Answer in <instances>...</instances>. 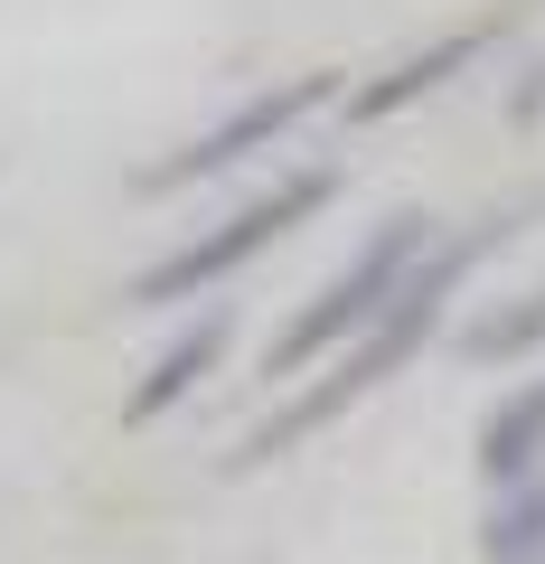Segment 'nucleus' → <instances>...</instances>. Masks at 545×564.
<instances>
[{"label": "nucleus", "instance_id": "nucleus-1", "mask_svg": "<svg viewBox=\"0 0 545 564\" xmlns=\"http://www.w3.org/2000/svg\"><path fill=\"white\" fill-rule=\"evenodd\" d=\"M508 236H517V217H480V226H470V236L433 245V254L414 263V282H404V292H395V311H385V321L367 329V339L348 348V358L329 367L320 386H302V395H292L283 414H263L254 433H244L236 470H254V462H283V452H292V443H310L320 423H339V414H348V404H358V395H377V386H385V377H395L404 358H414V348L433 339V321H443V302H451V292H461V282H470V263H480V254H499Z\"/></svg>", "mask_w": 545, "mask_h": 564}, {"label": "nucleus", "instance_id": "nucleus-2", "mask_svg": "<svg viewBox=\"0 0 545 564\" xmlns=\"http://www.w3.org/2000/svg\"><path fill=\"white\" fill-rule=\"evenodd\" d=\"M424 254H433V217H385L377 236L348 254V273L329 282V292L283 329V339H273L263 377H302V367H310V358H329L339 339H367V329L395 311V292L414 282V263H424Z\"/></svg>", "mask_w": 545, "mask_h": 564}, {"label": "nucleus", "instance_id": "nucleus-3", "mask_svg": "<svg viewBox=\"0 0 545 564\" xmlns=\"http://www.w3.org/2000/svg\"><path fill=\"white\" fill-rule=\"evenodd\" d=\"M329 188H339L329 170H292L283 188H263L254 207H236L226 226H207L198 245H179V254H161V263H151L142 282H132V302H188V292H207V282H226L236 263H254L263 245L283 236V226H302L310 207L329 198Z\"/></svg>", "mask_w": 545, "mask_h": 564}, {"label": "nucleus", "instance_id": "nucleus-4", "mask_svg": "<svg viewBox=\"0 0 545 564\" xmlns=\"http://www.w3.org/2000/svg\"><path fill=\"white\" fill-rule=\"evenodd\" d=\"M339 95V76H292V85H273V95H254V104H236L226 122H207L198 141H179L161 170H151V188H179V180H217V170H236L244 151H263V141H283L302 113H320V104Z\"/></svg>", "mask_w": 545, "mask_h": 564}, {"label": "nucleus", "instance_id": "nucleus-5", "mask_svg": "<svg viewBox=\"0 0 545 564\" xmlns=\"http://www.w3.org/2000/svg\"><path fill=\"white\" fill-rule=\"evenodd\" d=\"M536 462H545V377H526L517 395L480 423V470L499 489H526V480H536Z\"/></svg>", "mask_w": 545, "mask_h": 564}, {"label": "nucleus", "instance_id": "nucleus-6", "mask_svg": "<svg viewBox=\"0 0 545 564\" xmlns=\"http://www.w3.org/2000/svg\"><path fill=\"white\" fill-rule=\"evenodd\" d=\"M489 39H499V29L480 20V29H451L443 47H414V57H404L395 76H377V85H367L358 104H348V113H358V122H377V113H404V104H414V95H433V85H451V76H461V66L480 57Z\"/></svg>", "mask_w": 545, "mask_h": 564}, {"label": "nucleus", "instance_id": "nucleus-7", "mask_svg": "<svg viewBox=\"0 0 545 564\" xmlns=\"http://www.w3.org/2000/svg\"><path fill=\"white\" fill-rule=\"evenodd\" d=\"M217 348H226V311H207L198 329H179V339L161 348V367H151V377L132 386V404H122V414H132V423H151V414H170V404H179L188 386H198L207 367H217Z\"/></svg>", "mask_w": 545, "mask_h": 564}, {"label": "nucleus", "instance_id": "nucleus-8", "mask_svg": "<svg viewBox=\"0 0 545 564\" xmlns=\"http://www.w3.org/2000/svg\"><path fill=\"white\" fill-rule=\"evenodd\" d=\"M489 564H545V480L508 489L499 508H489Z\"/></svg>", "mask_w": 545, "mask_h": 564}, {"label": "nucleus", "instance_id": "nucleus-9", "mask_svg": "<svg viewBox=\"0 0 545 564\" xmlns=\"http://www.w3.org/2000/svg\"><path fill=\"white\" fill-rule=\"evenodd\" d=\"M536 339H545V292H526V302H508V311H489V321L461 329L470 358H526Z\"/></svg>", "mask_w": 545, "mask_h": 564}]
</instances>
